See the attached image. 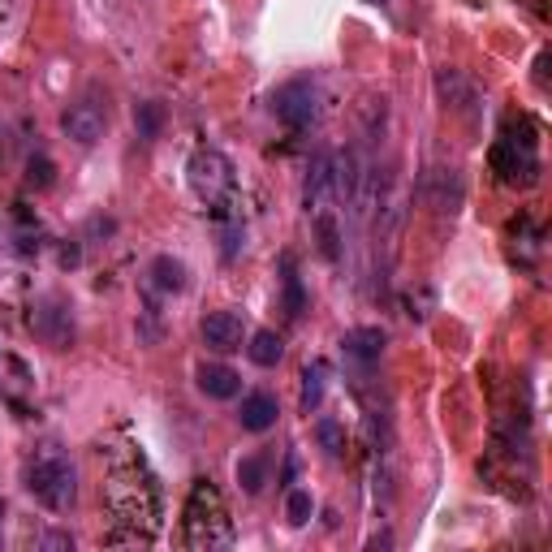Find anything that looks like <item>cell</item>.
I'll return each mask as SVG.
<instances>
[{"instance_id":"6da1fadb","label":"cell","mask_w":552,"mask_h":552,"mask_svg":"<svg viewBox=\"0 0 552 552\" xmlns=\"http://www.w3.org/2000/svg\"><path fill=\"white\" fill-rule=\"evenodd\" d=\"M186 544L190 548H229L233 522L225 514V501L212 488V479H199L186 501Z\"/></svg>"},{"instance_id":"7a4b0ae2","label":"cell","mask_w":552,"mask_h":552,"mask_svg":"<svg viewBox=\"0 0 552 552\" xmlns=\"http://www.w3.org/2000/svg\"><path fill=\"white\" fill-rule=\"evenodd\" d=\"M186 177H190V190L212 207V216L225 220L229 207H233V195H238V177H233V164H229L225 151L199 147L186 164Z\"/></svg>"},{"instance_id":"3957f363","label":"cell","mask_w":552,"mask_h":552,"mask_svg":"<svg viewBox=\"0 0 552 552\" xmlns=\"http://www.w3.org/2000/svg\"><path fill=\"white\" fill-rule=\"evenodd\" d=\"M26 488H31L35 501L48 505L52 514H65V509H74V501H78V471L65 453L48 449L26 466Z\"/></svg>"},{"instance_id":"277c9868","label":"cell","mask_w":552,"mask_h":552,"mask_svg":"<svg viewBox=\"0 0 552 552\" xmlns=\"http://www.w3.org/2000/svg\"><path fill=\"white\" fill-rule=\"evenodd\" d=\"M320 108H324V91L315 78H294L285 87L272 91V113L276 121H285L289 130H307L320 121Z\"/></svg>"},{"instance_id":"5b68a950","label":"cell","mask_w":552,"mask_h":552,"mask_svg":"<svg viewBox=\"0 0 552 552\" xmlns=\"http://www.w3.org/2000/svg\"><path fill=\"white\" fill-rule=\"evenodd\" d=\"M492 169L501 173L505 186H535L540 182V156H535V138H505L492 147Z\"/></svg>"},{"instance_id":"8992f818","label":"cell","mask_w":552,"mask_h":552,"mask_svg":"<svg viewBox=\"0 0 552 552\" xmlns=\"http://www.w3.org/2000/svg\"><path fill=\"white\" fill-rule=\"evenodd\" d=\"M337 203V182H333V151H315L307 164V182H302V207L307 216L333 212Z\"/></svg>"},{"instance_id":"52a82bcc","label":"cell","mask_w":552,"mask_h":552,"mask_svg":"<svg viewBox=\"0 0 552 552\" xmlns=\"http://www.w3.org/2000/svg\"><path fill=\"white\" fill-rule=\"evenodd\" d=\"M61 130L74 138L78 147H95L104 138L108 130V113L95 100H78V104H69L65 108V117H61Z\"/></svg>"},{"instance_id":"ba28073f","label":"cell","mask_w":552,"mask_h":552,"mask_svg":"<svg viewBox=\"0 0 552 552\" xmlns=\"http://www.w3.org/2000/svg\"><path fill=\"white\" fill-rule=\"evenodd\" d=\"M436 95H440V104H445L449 113H462V117H471L475 104H479L471 78H466L462 69H449V65L436 69Z\"/></svg>"},{"instance_id":"9c48e42d","label":"cell","mask_w":552,"mask_h":552,"mask_svg":"<svg viewBox=\"0 0 552 552\" xmlns=\"http://www.w3.org/2000/svg\"><path fill=\"white\" fill-rule=\"evenodd\" d=\"M199 337L212 354H233V350H242V320L233 311H212L199 324Z\"/></svg>"},{"instance_id":"30bf717a","label":"cell","mask_w":552,"mask_h":552,"mask_svg":"<svg viewBox=\"0 0 552 552\" xmlns=\"http://www.w3.org/2000/svg\"><path fill=\"white\" fill-rule=\"evenodd\" d=\"M384 345H389V333L367 324V328H350V333L341 337V354L354 358V363H363V367H371V363H380V358H384Z\"/></svg>"},{"instance_id":"8fae6325","label":"cell","mask_w":552,"mask_h":552,"mask_svg":"<svg viewBox=\"0 0 552 552\" xmlns=\"http://www.w3.org/2000/svg\"><path fill=\"white\" fill-rule=\"evenodd\" d=\"M195 384H199V393L216 397V402H229V397L242 393V376L233 367H225V363H203L195 371Z\"/></svg>"},{"instance_id":"7c38bea8","label":"cell","mask_w":552,"mask_h":552,"mask_svg":"<svg viewBox=\"0 0 552 552\" xmlns=\"http://www.w3.org/2000/svg\"><path fill=\"white\" fill-rule=\"evenodd\" d=\"M276 414H281V406H276L272 393H246L238 419L246 432H268V427H276Z\"/></svg>"},{"instance_id":"4fadbf2b","label":"cell","mask_w":552,"mask_h":552,"mask_svg":"<svg viewBox=\"0 0 552 552\" xmlns=\"http://www.w3.org/2000/svg\"><path fill=\"white\" fill-rule=\"evenodd\" d=\"M324 393H328V363L315 358V363L302 367V393H298V406L302 414H315L324 406Z\"/></svg>"},{"instance_id":"5bb4252c","label":"cell","mask_w":552,"mask_h":552,"mask_svg":"<svg viewBox=\"0 0 552 552\" xmlns=\"http://www.w3.org/2000/svg\"><path fill=\"white\" fill-rule=\"evenodd\" d=\"M151 289H160V294H182V289H186V281H190V276H186V264H182V259H173V255H156V259H151Z\"/></svg>"},{"instance_id":"9a60e30c","label":"cell","mask_w":552,"mask_h":552,"mask_svg":"<svg viewBox=\"0 0 552 552\" xmlns=\"http://www.w3.org/2000/svg\"><path fill=\"white\" fill-rule=\"evenodd\" d=\"M246 354H251V363L259 367H276L285 358V341L272 333V328H259V333H251V345H246Z\"/></svg>"},{"instance_id":"2e32d148","label":"cell","mask_w":552,"mask_h":552,"mask_svg":"<svg viewBox=\"0 0 552 552\" xmlns=\"http://www.w3.org/2000/svg\"><path fill=\"white\" fill-rule=\"evenodd\" d=\"M281 285H285V315L289 320H298L302 311H307V294H302V276H298V268H294V259H281Z\"/></svg>"},{"instance_id":"e0dca14e","label":"cell","mask_w":552,"mask_h":552,"mask_svg":"<svg viewBox=\"0 0 552 552\" xmlns=\"http://www.w3.org/2000/svg\"><path fill=\"white\" fill-rule=\"evenodd\" d=\"M315 220V242H320V255L328 259V264H337L341 259V229H337V216L333 212H320L311 216Z\"/></svg>"},{"instance_id":"ac0fdd59","label":"cell","mask_w":552,"mask_h":552,"mask_svg":"<svg viewBox=\"0 0 552 552\" xmlns=\"http://www.w3.org/2000/svg\"><path fill=\"white\" fill-rule=\"evenodd\" d=\"M238 483H242L246 496H259V492H264V483H268V462L259 458V453L242 458V462H238Z\"/></svg>"},{"instance_id":"d6986e66","label":"cell","mask_w":552,"mask_h":552,"mask_svg":"<svg viewBox=\"0 0 552 552\" xmlns=\"http://www.w3.org/2000/svg\"><path fill=\"white\" fill-rule=\"evenodd\" d=\"M315 514V501H311V492H302V488H289L285 496V518H289V527H307Z\"/></svg>"},{"instance_id":"ffe728a7","label":"cell","mask_w":552,"mask_h":552,"mask_svg":"<svg viewBox=\"0 0 552 552\" xmlns=\"http://www.w3.org/2000/svg\"><path fill=\"white\" fill-rule=\"evenodd\" d=\"M315 440H320V449L328 453V458H341V453H345V427L337 419H320V423H315Z\"/></svg>"},{"instance_id":"44dd1931","label":"cell","mask_w":552,"mask_h":552,"mask_svg":"<svg viewBox=\"0 0 552 552\" xmlns=\"http://www.w3.org/2000/svg\"><path fill=\"white\" fill-rule=\"evenodd\" d=\"M134 126H138V138H156L164 126V108L156 100H143L134 108Z\"/></svg>"},{"instance_id":"7402d4cb","label":"cell","mask_w":552,"mask_h":552,"mask_svg":"<svg viewBox=\"0 0 552 552\" xmlns=\"http://www.w3.org/2000/svg\"><path fill=\"white\" fill-rule=\"evenodd\" d=\"M26 182H31L35 190H48L52 186V160L48 156H35L31 160V173H26Z\"/></svg>"},{"instance_id":"603a6c76","label":"cell","mask_w":552,"mask_h":552,"mask_svg":"<svg viewBox=\"0 0 552 552\" xmlns=\"http://www.w3.org/2000/svg\"><path fill=\"white\" fill-rule=\"evenodd\" d=\"M294 479H298V453L289 449V458H285V471H281V483L289 488V483H294Z\"/></svg>"},{"instance_id":"cb8c5ba5","label":"cell","mask_w":552,"mask_h":552,"mask_svg":"<svg viewBox=\"0 0 552 552\" xmlns=\"http://www.w3.org/2000/svg\"><path fill=\"white\" fill-rule=\"evenodd\" d=\"M48 548H74V535H48Z\"/></svg>"},{"instance_id":"d4e9b609","label":"cell","mask_w":552,"mask_h":552,"mask_svg":"<svg viewBox=\"0 0 552 552\" xmlns=\"http://www.w3.org/2000/svg\"><path fill=\"white\" fill-rule=\"evenodd\" d=\"M367 548H393V535L389 531H380V535H371Z\"/></svg>"},{"instance_id":"484cf974","label":"cell","mask_w":552,"mask_h":552,"mask_svg":"<svg viewBox=\"0 0 552 552\" xmlns=\"http://www.w3.org/2000/svg\"><path fill=\"white\" fill-rule=\"evenodd\" d=\"M5 514H9V509H5V501H0V535H5Z\"/></svg>"}]
</instances>
